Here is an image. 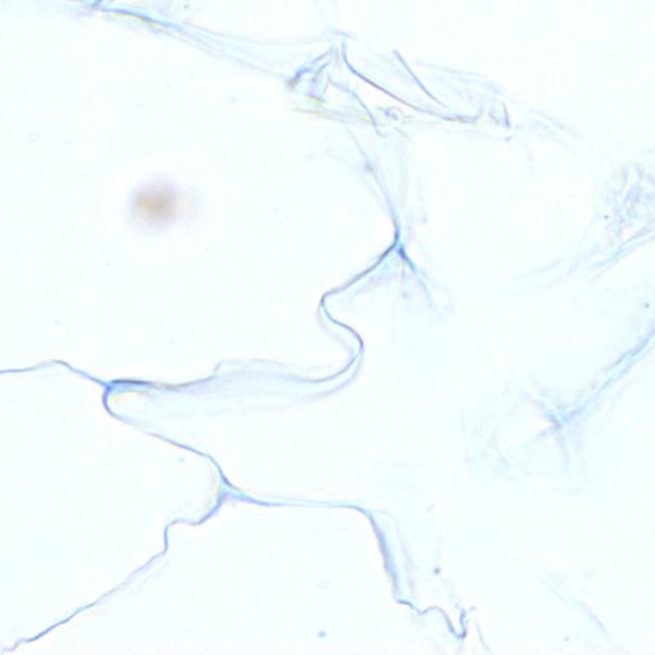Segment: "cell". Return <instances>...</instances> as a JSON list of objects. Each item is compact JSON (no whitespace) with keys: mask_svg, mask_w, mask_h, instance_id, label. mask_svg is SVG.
<instances>
[{"mask_svg":"<svg viewBox=\"0 0 655 655\" xmlns=\"http://www.w3.org/2000/svg\"><path fill=\"white\" fill-rule=\"evenodd\" d=\"M174 209L176 201L170 192H146L137 199V210L150 221H167Z\"/></svg>","mask_w":655,"mask_h":655,"instance_id":"6da1fadb","label":"cell"}]
</instances>
